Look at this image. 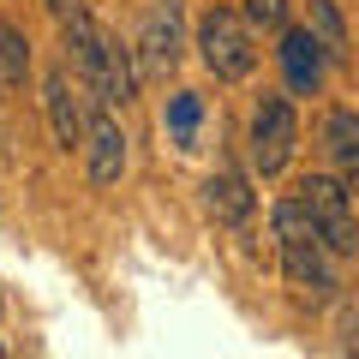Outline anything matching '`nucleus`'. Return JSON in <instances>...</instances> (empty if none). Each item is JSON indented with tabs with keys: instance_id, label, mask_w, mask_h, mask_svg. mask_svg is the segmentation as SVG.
Returning <instances> with one entry per match:
<instances>
[{
	"instance_id": "7ed1b4c3",
	"label": "nucleus",
	"mask_w": 359,
	"mask_h": 359,
	"mask_svg": "<svg viewBox=\"0 0 359 359\" xmlns=\"http://www.w3.org/2000/svg\"><path fill=\"white\" fill-rule=\"evenodd\" d=\"M294 144H299V120L287 108V96H264L252 108V168L264 180H276L294 162Z\"/></svg>"
},
{
	"instance_id": "dca6fc26",
	"label": "nucleus",
	"mask_w": 359,
	"mask_h": 359,
	"mask_svg": "<svg viewBox=\"0 0 359 359\" xmlns=\"http://www.w3.org/2000/svg\"><path fill=\"white\" fill-rule=\"evenodd\" d=\"M0 353H6V341H0Z\"/></svg>"
},
{
	"instance_id": "9d476101",
	"label": "nucleus",
	"mask_w": 359,
	"mask_h": 359,
	"mask_svg": "<svg viewBox=\"0 0 359 359\" xmlns=\"http://www.w3.org/2000/svg\"><path fill=\"white\" fill-rule=\"evenodd\" d=\"M323 150L335 156L341 174L359 180V114H353V108H335V114L323 120Z\"/></svg>"
},
{
	"instance_id": "423d86ee",
	"label": "nucleus",
	"mask_w": 359,
	"mask_h": 359,
	"mask_svg": "<svg viewBox=\"0 0 359 359\" xmlns=\"http://www.w3.org/2000/svg\"><path fill=\"white\" fill-rule=\"evenodd\" d=\"M180 48H186V30H180V0H156L150 18H144L138 36V66L150 78H168L180 66Z\"/></svg>"
},
{
	"instance_id": "4468645a",
	"label": "nucleus",
	"mask_w": 359,
	"mask_h": 359,
	"mask_svg": "<svg viewBox=\"0 0 359 359\" xmlns=\"http://www.w3.org/2000/svg\"><path fill=\"white\" fill-rule=\"evenodd\" d=\"M245 18L257 30H282L287 25V0H245Z\"/></svg>"
},
{
	"instance_id": "f8f14e48",
	"label": "nucleus",
	"mask_w": 359,
	"mask_h": 359,
	"mask_svg": "<svg viewBox=\"0 0 359 359\" xmlns=\"http://www.w3.org/2000/svg\"><path fill=\"white\" fill-rule=\"evenodd\" d=\"M306 25H311V36L330 48V60H347V25H341V13H335V0H311Z\"/></svg>"
},
{
	"instance_id": "f257e3e1",
	"label": "nucleus",
	"mask_w": 359,
	"mask_h": 359,
	"mask_svg": "<svg viewBox=\"0 0 359 359\" xmlns=\"http://www.w3.org/2000/svg\"><path fill=\"white\" fill-rule=\"evenodd\" d=\"M276 245H282V269L299 294H318V299L335 294V269H330L335 252H330V240H323L306 198H282L276 204Z\"/></svg>"
},
{
	"instance_id": "9b49d317",
	"label": "nucleus",
	"mask_w": 359,
	"mask_h": 359,
	"mask_svg": "<svg viewBox=\"0 0 359 359\" xmlns=\"http://www.w3.org/2000/svg\"><path fill=\"white\" fill-rule=\"evenodd\" d=\"M25 78H30V42L18 25L0 18V90H18Z\"/></svg>"
},
{
	"instance_id": "ddd939ff",
	"label": "nucleus",
	"mask_w": 359,
	"mask_h": 359,
	"mask_svg": "<svg viewBox=\"0 0 359 359\" xmlns=\"http://www.w3.org/2000/svg\"><path fill=\"white\" fill-rule=\"evenodd\" d=\"M198 120H204V102H198L192 90H180L174 102H168V132H174V144H180V150H192V138H198Z\"/></svg>"
},
{
	"instance_id": "0eeeda50",
	"label": "nucleus",
	"mask_w": 359,
	"mask_h": 359,
	"mask_svg": "<svg viewBox=\"0 0 359 359\" xmlns=\"http://www.w3.org/2000/svg\"><path fill=\"white\" fill-rule=\"evenodd\" d=\"M42 108H48V132H54V144H60V150H78V144L90 138L84 96H78V84L66 78V66L42 78Z\"/></svg>"
},
{
	"instance_id": "f03ea898",
	"label": "nucleus",
	"mask_w": 359,
	"mask_h": 359,
	"mask_svg": "<svg viewBox=\"0 0 359 359\" xmlns=\"http://www.w3.org/2000/svg\"><path fill=\"white\" fill-rule=\"evenodd\" d=\"M198 54L222 84H240L257 72V42H252V18H240L233 6H210L198 18Z\"/></svg>"
},
{
	"instance_id": "20e7f679",
	"label": "nucleus",
	"mask_w": 359,
	"mask_h": 359,
	"mask_svg": "<svg viewBox=\"0 0 359 359\" xmlns=\"http://www.w3.org/2000/svg\"><path fill=\"white\" fill-rule=\"evenodd\" d=\"M299 198L311 204V216H318V228H323V240H330V252H335V257L359 252V228H353V210H347L341 180L311 174V180H299Z\"/></svg>"
},
{
	"instance_id": "1a4fd4ad",
	"label": "nucleus",
	"mask_w": 359,
	"mask_h": 359,
	"mask_svg": "<svg viewBox=\"0 0 359 359\" xmlns=\"http://www.w3.org/2000/svg\"><path fill=\"white\" fill-rule=\"evenodd\" d=\"M204 210L222 222V228H245V222H252V210H257L252 180L233 174V168H216V174L204 180Z\"/></svg>"
},
{
	"instance_id": "39448f33",
	"label": "nucleus",
	"mask_w": 359,
	"mask_h": 359,
	"mask_svg": "<svg viewBox=\"0 0 359 359\" xmlns=\"http://www.w3.org/2000/svg\"><path fill=\"white\" fill-rule=\"evenodd\" d=\"M84 174L96 192H108V186H120V174H126V132H120V120L108 114V102L90 108V138H84Z\"/></svg>"
},
{
	"instance_id": "2eb2a0df",
	"label": "nucleus",
	"mask_w": 359,
	"mask_h": 359,
	"mask_svg": "<svg viewBox=\"0 0 359 359\" xmlns=\"http://www.w3.org/2000/svg\"><path fill=\"white\" fill-rule=\"evenodd\" d=\"M42 6L54 13V25H72V18H84V13H90L84 0H42Z\"/></svg>"
},
{
	"instance_id": "6e6552de",
	"label": "nucleus",
	"mask_w": 359,
	"mask_h": 359,
	"mask_svg": "<svg viewBox=\"0 0 359 359\" xmlns=\"http://www.w3.org/2000/svg\"><path fill=\"white\" fill-rule=\"evenodd\" d=\"M282 78H287V90L294 96H318L323 90V72H330V48H323L318 36H311V25H299V30H282Z\"/></svg>"
}]
</instances>
